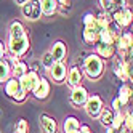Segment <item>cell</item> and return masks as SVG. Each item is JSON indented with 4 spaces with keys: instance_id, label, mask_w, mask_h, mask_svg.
Segmentation results:
<instances>
[{
    "instance_id": "27",
    "label": "cell",
    "mask_w": 133,
    "mask_h": 133,
    "mask_svg": "<svg viewBox=\"0 0 133 133\" xmlns=\"http://www.w3.org/2000/svg\"><path fill=\"white\" fill-rule=\"evenodd\" d=\"M123 130L133 131V114L131 111H125V117H123Z\"/></svg>"
},
{
    "instance_id": "7",
    "label": "cell",
    "mask_w": 133,
    "mask_h": 133,
    "mask_svg": "<svg viewBox=\"0 0 133 133\" xmlns=\"http://www.w3.org/2000/svg\"><path fill=\"white\" fill-rule=\"evenodd\" d=\"M39 79H40V74H37L34 71H27L21 79H18L19 80V87L21 90H24L27 95H31L32 90L35 88V85L39 83Z\"/></svg>"
},
{
    "instance_id": "11",
    "label": "cell",
    "mask_w": 133,
    "mask_h": 133,
    "mask_svg": "<svg viewBox=\"0 0 133 133\" xmlns=\"http://www.w3.org/2000/svg\"><path fill=\"white\" fill-rule=\"evenodd\" d=\"M99 27H98V24L95 23L93 26H90V27H83V32H82V39H83V42L87 43V45H91V46H95L98 43V39H99Z\"/></svg>"
},
{
    "instance_id": "18",
    "label": "cell",
    "mask_w": 133,
    "mask_h": 133,
    "mask_svg": "<svg viewBox=\"0 0 133 133\" xmlns=\"http://www.w3.org/2000/svg\"><path fill=\"white\" fill-rule=\"evenodd\" d=\"M80 120L77 117H74V116H68L64 119L63 122V131L64 133H71V131H75V130H79L80 128Z\"/></svg>"
},
{
    "instance_id": "3",
    "label": "cell",
    "mask_w": 133,
    "mask_h": 133,
    "mask_svg": "<svg viewBox=\"0 0 133 133\" xmlns=\"http://www.w3.org/2000/svg\"><path fill=\"white\" fill-rule=\"evenodd\" d=\"M83 108H85V112H87L91 119H98L99 112L104 108V101H103V98L99 96V95H88Z\"/></svg>"
},
{
    "instance_id": "16",
    "label": "cell",
    "mask_w": 133,
    "mask_h": 133,
    "mask_svg": "<svg viewBox=\"0 0 133 133\" xmlns=\"http://www.w3.org/2000/svg\"><path fill=\"white\" fill-rule=\"evenodd\" d=\"M116 98L119 99L120 106H122V108H125L127 104L130 103V99H131V85H128V83H122Z\"/></svg>"
},
{
    "instance_id": "5",
    "label": "cell",
    "mask_w": 133,
    "mask_h": 133,
    "mask_svg": "<svg viewBox=\"0 0 133 133\" xmlns=\"http://www.w3.org/2000/svg\"><path fill=\"white\" fill-rule=\"evenodd\" d=\"M21 15L23 18L29 21H37L42 16V8H40V2L39 0H29L27 3H24L21 6Z\"/></svg>"
},
{
    "instance_id": "33",
    "label": "cell",
    "mask_w": 133,
    "mask_h": 133,
    "mask_svg": "<svg viewBox=\"0 0 133 133\" xmlns=\"http://www.w3.org/2000/svg\"><path fill=\"white\" fill-rule=\"evenodd\" d=\"M5 59H6V63L10 66H13L15 63L19 61V58H18V56H13V55H5Z\"/></svg>"
},
{
    "instance_id": "26",
    "label": "cell",
    "mask_w": 133,
    "mask_h": 133,
    "mask_svg": "<svg viewBox=\"0 0 133 133\" xmlns=\"http://www.w3.org/2000/svg\"><path fill=\"white\" fill-rule=\"evenodd\" d=\"M15 131L16 133H29V123L26 119H18L16 125H15Z\"/></svg>"
},
{
    "instance_id": "10",
    "label": "cell",
    "mask_w": 133,
    "mask_h": 133,
    "mask_svg": "<svg viewBox=\"0 0 133 133\" xmlns=\"http://www.w3.org/2000/svg\"><path fill=\"white\" fill-rule=\"evenodd\" d=\"M48 51H50V55L53 56L55 63H61V61H66V59H68V46H66V43H64L63 40L55 42Z\"/></svg>"
},
{
    "instance_id": "29",
    "label": "cell",
    "mask_w": 133,
    "mask_h": 133,
    "mask_svg": "<svg viewBox=\"0 0 133 133\" xmlns=\"http://www.w3.org/2000/svg\"><path fill=\"white\" fill-rule=\"evenodd\" d=\"M98 3H99V8H101V11H103V13L111 15V13L114 11L112 0H98Z\"/></svg>"
},
{
    "instance_id": "35",
    "label": "cell",
    "mask_w": 133,
    "mask_h": 133,
    "mask_svg": "<svg viewBox=\"0 0 133 133\" xmlns=\"http://www.w3.org/2000/svg\"><path fill=\"white\" fill-rule=\"evenodd\" d=\"M40 68H42V66H40V63H39V61H34V63L31 64V68H29V71H34V72H37V74H39Z\"/></svg>"
},
{
    "instance_id": "37",
    "label": "cell",
    "mask_w": 133,
    "mask_h": 133,
    "mask_svg": "<svg viewBox=\"0 0 133 133\" xmlns=\"http://www.w3.org/2000/svg\"><path fill=\"white\" fill-rule=\"evenodd\" d=\"M79 131H80V133H95V131H93V130H91L88 125H80Z\"/></svg>"
},
{
    "instance_id": "19",
    "label": "cell",
    "mask_w": 133,
    "mask_h": 133,
    "mask_svg": "<svg viewBox=\"0 0 133 133\" xmlns=\"http://www.w3.org/2000/svg\"><path fill=\"white\" fill-rule=\"evenodd\" d=\"M98 119H99V123L103 127H111V123H112V119H114V111L111 109V108H103V111L99 112V116H98Z\"/></svg>"
},
{
    "instance_id": "40",
    "label": "cell",
    "mask_w": 133,
    "mask_h": 133,
    "mask_svg": "<svg viewBox=\"0 0 133 133\" xmlns=\"http://www.w3.org/2000/svg\"><path fill=\"white\" fill-rule=\"evenodd\" d=\"M58 5H64V3H69V0H56Z\"/></svg>"
},
{
    "instance_id": "31",
    "label": "cell",
    "mask_w": 133,
    "mask_h": 133,
    "mask_svg": "<svg viewBox=\"0 0 133 133\" xmlns=\"http://www.w3.org/2000/svg\"><path fill=\"white\" fill-rule=\"evenodd\" d=\"M27 96H29V95H27V93H26L24 90H19V91H18V95H15L13 101H15V103H24Z\"/></svg>"
},
{
    "instance_id": "23",
    "label": "cell",
    "mask_w": 133,
    "mask_h": 133,
    "mask_svg": "<svg viewBox=\"0 0 133 133\" xmlns=\"http://www.w3.org/2000/svg\"><path fill=\"white\" fill-rule=\"evenodd\" d=\"M123 117H125V109H119L114 112V119H112V123L111 127L116 128V130H120L123 127Z\"/></svg>"
},
{
    "instance_id": "39",
    "label": "cell",
    "mask_w": 133,
    "mask_h": 133,
    "mask_svg": "<svg viewBox=\"0 0 133 133\" xmlns=\"http://www.w3.org/2000/svg\"><path fill=\"white\" fill-rule=\"evenodd\" d=\"M27 2H29V0H15V3H16L18 6H23V5L27 3Z\"/></svg>"
},
{
    "instance_id": "22",
    "label": "cell",
    "mask_w": 133,
    "mask_h": 133,
    "mask_svg": "<svg viewBox=\"0 0 133 133\" xmlns=\"http://www.w3.org/2000/svg\"><path fill=\"white\" fill-rule=\"evenodd\" d=\"M112 72H114V79H119L120 82H125V77H123V59L122 58H116L112 64ZM127 83V82H125Z\"/></svg>"
},
{
    "instance_id": "4",
    "label": "cell",
    "mask_w": 133,
    "mask_h": 133,
    "mask_svg": "<svg viewBox=\"0 0 133 133\" xmlns=\"http://www.w3.org/2000/svg\"><path fill=\"white\" fill-rule=\"evenodd\" d=\"M111 19L116 23L120 29H125L128 27L133 21V13H131V8L130 6H123L120 10H114L111 13Z\"/></svg>"
},
{
    "instance_id": "38",
    "label": "cell",
    "mask_w": 133,
    "mask_h": 133,
    "mask_svg": "<svg viewBox=\"0 0 133 133\" xmlns=\"http://www.w3.org/2000/svg\"><path fill=\"white\" fill-rule=\"evenodd\" d=\"M106 133H120V130H116V128H112V127H108L106 128Z\"/></svg>"
},
{
    "instance_id": "13",
    "label": "cell",
    "mask_w": 133,
    "mask_h": 133,
    "mask_svg": "<svg viewBox=\"0 0 133 133\" xmlns=\"http://www.w3.org/2000/svg\"><path fill=\"white\" fill-rule=\"evenodd\" d=\"M39 120L43 133H58V122L55 117L48 116V114H40Z\"/></svg>"
},
{
    "instance_id": "15",
    "label": "cell",
    "mask_w": 133,
    "mask_h": 133,
    "mask_svg": "<svg viewBox=\"0 0 133 133\" xmlns=\"http://www.w3.org/2000/svg\"><path fill=\"white\" fill-rule=\"evenodd\" d=\"M21 90V87H19V80L18 79H15V77H10L5 83H3V91H5V95L10 99H13L15 98V95H18V91Z\"/></svg>"
},
{
    "instance_id": "17",
    "label": "cell",
    "mask_w": 133,
    "mask_h": 133,
    "mask_svg": "<svg viewBox=\"0 0 133 133\" xmlns=\"http://www.w3.org/2000/svg\"><path fill=\"white\" fill-rule=\"evenodd\" d=\"M39 2L43 16H53L55 13H58V2L56 0H39Z\"/></svg>"
},
{
    "instance_id": "1",
    "label": "cell",
    "mask_w": 133,
    "mask_h": 133,
    "mask_svg": "<svg viewBox=\"0 0 133 133\" xmlns=\"http://www.w3.org/2000/svg\"><path fill=\"white\" fill-rule=\"evenodd\" d=\"M31 48V40L29 34L26 32V27L21 21H11L8 27V42H6V50L10 55L23 58Z\"/></svg>"
},
{
    "instance_id": "8",
    "label": "cell",
    "mask_w": 133,
    "mask_h": 133,
    "mask_svg": "<svg viewBox=\"0 0 133 133\" xmlns=\"http://www.w3.org/2000/svg\"><path fill=\"white\" fill-rule=\"evenodd\" d=\"M68 64L66 61H61V63H53V66L48 69V74L53 82L56 83H63L66 80V75H68Z\"/></svg>"
},
{
    "instance_id": "14",
    "label": "cell",
    "mask_w": 133,
    "mask_h": 133,
    "mask_svg": "<svg viewBox=\"0 0 133 133\" xmlns=\"http://www.w3.org/2000/svg\"><path fill=\"white\" fill-rule=\"evenodd\" d=\"M95 48H96V55L104 61L116 56V46L114 45H106V43H99L98 42L96 45H95Z\"/></svg>"
},
{
    "instance_id": "9",
    "label": "cell",
    "mask_w": 133,
    "mask_h": 133,
    "mask_svg": "<svg viewBox=\"0 0 133 133\" xmlns=\"http://www.w3.org/2000/svg\"><path fill=\"white\" fill-rule=\"evenodd\" d=\"M50 90H51V85L48 82V79H45L40 75V79H39V83L35 85V88L32 90V96L35 99H39V101H43L48 98V95H50Z\"/></svg>"
},
{
    "instance_id": "20",
    "label": "cell",
    "mask_w": 133,
    "mask_h": 133,
    "mask_svg": "<svg viewBox=\"0 0 133 133\" xmlns=\"http://www.w3.org/2000/svg\"><path fill=\"white\" fill-rule=\"evenodd\" d=\"M29 71V66H27L24 61H18V63H15L13 66H11V77H15V79H21L23 75Z\"/></svg>"
},
{
    "instance_id": "25",
    "label": "cell",
    "mask_w": 133,
    "mask_h": 133,
    "mask_svg": "<svg viewBox=\"0 0 133 133\" xmlns=\"http://www.w3.org/2000/svg\"><path fill=\"white\" fill-rule=\"evenodd\" d=\"M53 63H55V59H53V56L50 55V51H46V53L42 55V58H40V66H42V68L50 69L53 66Z\"/></svg>"
},
{
    "instance_id": "34",
    "label": "cell",
    "mask_w": 133,
    "mask_h": 133,
    "mask_svg": "<svg viewBox=\"0 0 133 133\" xmlns=\"http://www.w3.org/2000/svg\"><path fill=\"white\" fill-rule=\"evenodd\" d=\"M111 109H112L114 112H116V111H119V109H123V108L120 106V103H119V99H117V98H114V99H112V104H111Z\"/></svg>"
},
{
    "instance_id": "32",
    "label": "cell",
    "mask_w": 133,
    "mask_h": 133,
    "mask_svg": "<svg viewBox=\"0 0 133 133\" xmlns=\"http://www.w3.org/2000/svg\"><path fill=\"white\" fill-rule=\"evenodd\" d=\"M112 6L114 10H120V8L127 6V0H112Z\"/></svg>"
},
{
    "instance_id": "24",
    "label": "cell",
    "mask_w": 133,
    "mask_h": 133,
    "mask_svg": "<svg viewBox=\"0 0 133 133\" xmlns=\"http://www.w3.org/2000/svg\"><path fill=\"white\" fill-rule=\"evenodd\" d=\"M116 39H117V37L114 35L111 31L104 29V31L99 32V39H98V42H99V43H106V45H114V43H116Z\"/></svg>"
},
{
    "instance_id": "6",
    "label": "cell",
    "mask_w": 133,
    "mask_h": 133,
    "mask_svg": "<svg viewBox=\"0 0 133 133\" xmlns=\"http://www.w3.org/2000/svg\"><path fill=\"white\" fill-rule=\"evenodd\" d=\"M88 90L83 87V85H77V87H74L72 90H71V98H69V101H71V104L75 108V109H79V108H82L83 104H85V101H87V98H88Z\"/></svg>"
},
{
    "instance_id": "30",
    "label": "cell",
    "mask_w": 133,
    "mask_h": 133,
    "mask_svg": "<svg viewBox=\"0 0 133 133\" xmlns=\"http://www.w3.org/2000/svg\"><path fill=\"white\" fill-rule=\"evenodd\" d=\"M82 23H83V27H90V26H93L95 23H96V16H95L93 13H85Z\"/></svg>"
},
{
    "instance_id": "2",
    "label": "cell",
    "mask_w": 133,
    "mask_h": 133,
    "mask_svg": "<svg viewBox=\"0 0 133 133\" xmlns=\"http://www.w3.org/2000/svg\"><path fill=\"white\" fill-rule=\"evenodd\" d=\"M80 69H82V74L87 75V79L95 82V80H99L103 77L106 64H104V59H101L96 53H88V55H85L83 64Z\"/></svg>"
},
{
    "instance_id": "36",
    "label": "cell",
    "mask_w": 133,
    "mask_h": 133,
    "mask_svg": "<svg viewBox=\"0 0 133 133\" xmlns=\"http://www.w3.org/2000/svg\"><path fill=\"white\" fill-rule=\"evenodd\" d=\"M5 55H6V45H5L2 40H0V59H3Z\"/></svg>"
},
{
    "instance_id": "43",
    "label": "cell",
    "mask_w": 133,
    "mask_h": 133,
    "mask_svg": "<svg viewBox=\"0 0 133 133\" xmlns=\"http://www.w3.org/2000/svg\"><path fill=\"white\" fill-rule=\"evenodd\" d=\"M0 117H2V109H0Z\"/></svg>"
},
{
    "instance_id": "41",
    "label": "cell",
    "mask_w": 133,
    "mask_h": 133,
    "mask_svg": "<svg viewBox=\"0 0 133 133\" xmlns=\"http://www.w3.org/2000/svg\"><path fill=\"white\" fill-rule=\"evenodd\" d=\"M120 133H131V131H128V130H123V128H120Z\"/></svg>"
},
{
    "instance_id": "42",
    "label": "cell",
    "mask_w": 133,
    "mask_h": 133,
    "mask_svg": "<svg viewBox=\"0 0 133 133\" xmlns=\"http://www.w3.org/2000/svg\"><path fill=\"white\" fill-rule=\"evenodd\" d=\"M71 133H80V131H79V130H75V131H71Z\"/></svg>"
},
{
    "instance_id": "21",
    "label": "cell",
    "mask_w": 133,
    "mask_h": 133,
    "mask_svg": "<svg viewBox=\"0 0 133 133\" xmlns=\"http://www.w3.org/2000/svg\"><path fill=\"white\" fill-rule=\"evenodd\" d=\"M11 77V66L6 63V59H0V85H3Z\"/></svg>"
},
{
    "instance_id": "28",
    "label": "cell",
    "mask_w": 133,
    "mask_h": 133,
    "mask_svg": "<svg viewBox=\"0 0 133 133\" xmlns=\"http://www.w3.org/2000/svg\"><path fill=\"white\" fill-rule=\"evenodd\" d=\"M123 77H125V82L131 80V58L123 59Z\"/></svg>"
},
{
    "instance_id": "12",
    "label": "cell",
    "mask_w": 133,
    "mask_h": 133,
    "mask_svg": "<svg viewBox=\"0 0 133 133\" xmlns=\"http://www.w3.org/2000/svg\"><path fill=\"white\" fill-rule=\"evenodd\" d=\"M82 79H83V74L80 66H72V68L68 69V75H66V82L71 88L77 87V85H82Z\"/></svg>"
}]
</instances>
